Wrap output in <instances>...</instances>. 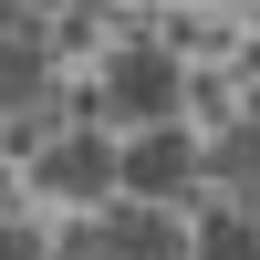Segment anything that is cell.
Instances as JSON below:
<instances>
[{
	"label": "cell",
	"mask_w": 260,
	"mask_h": 260,
	"mask_svg": "<svg viewBox=\"0 0 260 260\" xmlns=\"http://www.w3.org/2000/svg\"><path fill=\"white\" fill-rule=\"evenodd\" d=\"M187 83H177V62L167 52H115V73H104V104H115V115H136V125H167V104H177Z\"/></svg>",
	"instance_id": "cell-1"
},
{
	"label": "cell",
	"mask_w": 260,
	"mask_h": 260,
	"mask_svg": "<svg viewBox=\"0 0 260 260\" xmlns=\"http://www.w3.org/2000/svg\"><path fill=\"white\" fill-rule=\"evenodd\" d=\"M115 187H136L146 208H167V198H177V187H198V146H187L177 125H156V136H146L136 156L115 167Z\"/></svg>",
	"instance_id": "cell-2"
},
{
	"label": "cell",
	"mask_w": 260,
	"mask_h": 260,
	"mask_svg": "<svg viewBox=\"0 0 260 260\" xmlns=\"http://www.w3.org/2000/svg\"><path fill=\"white\" fill-rule=\"evenodd\" d=\"M31 187H52V198H104V187H115V156H104L94 136H62V146H42Z\"/></svg>",
	"instance_id": "cell-3"
},
{
	"label": "cell",
	"mask_w": 260,
	"mask_h": 260,
	"mask_svg": "<svg viewBox=\"0 0 260 260\" xmlns=\"http://www.w3.org/2000/svg\"><path fill=\"white\" fill-rule=\"evenodd\" d=\"M198 177H219L229 198H240V219L260 229V125H229V136L198 156Z\"/></svg>",
	"instance_id": "cell-4"
},
{
	"label": "cell",
	"mask_w": 260,
	"mask_h": 260,
	"mask_svg": "<svg viewBox=\"0 0 260 260\" xmlns=\"http://www.w3.org/2000/svg\"><path fill=\"white\" fill-rule=\"evenodd\" d=\"M104 260H187V240H177V219L167 208H115V229H104Z\"/></svg>",
	"instance_id": "cell-5"
},
{
	"label": "cell",
	"mask_w": 260,
	"mask_h": 260,
	"mask_svg": "<svg viewBox=\"0 0 260 260\" xmlns=\"http://www.w3.org/2000/svg\"><path fill=\"white\" fill-rule=\"evenodd\" d=\"M42 73H52V52H42L31 31L0 42V104H11V115H21V104H42Z\"/></svg>",
	"instance_id": "cell-6"
},
{
	"label": "cell",
	"mask_w": 260,
	"mask_h": 260,
	"mask_svg": "<svg viewBox=\"0 0 260 260\" xmlns=\"http://www.w3.org/2000/svg\"><path fill=\"white\" fill-rule=\"evenodd\" d=\"M198 260H260V229L229 208V219H208V229H198Z\"/></svg>",
	"instance_id": "cell-7"
},
{
	"label": "cell",
	"mask_w": 260,
	"mask_h": 260,
	"mask_svg": "<svg viewBox=\"0 0 260 260\" xmlns=\"http://www.w3.org/2000/svg\"><path fill=\"white\" fill-rule=\"evenodd\" d=\"M0 260H42V240H31L21 219H0Z\"/></svg>",
	"instance_id": "cell-8"
},
{
	"label": "cell",
	"mask_w": 260,
	"mask_h": 260,
	"mask_svg": "<svg viewBox=\"0 0 260 260\" xmlns=\"http://www.w3.org/2000/svg\"><path fill=\"white\" fill-rule=\"evenodd\" d=\"M62 260H104V240H73V250H62Z\"/></svg>",
	"instance_id": "cell-9"
},
{
	"label": "cell",
	"mask_w": 260,
	"mask_h": 260,
	"mask_svg": "<svg viewBox=\"0 0 260 260\" xmlns=\"http://www.w3.org/2000/svg\"><path fill=\"white\" fill-rule=\"evenodd\" d=\"M11 21H21V0H0V42H11Z\"/></svg>",
	"instance_id": "cell-10"
},
{
	"label": "cell",
	"mask_w": 260,
	"mask_h": 260,
	"mask_svg": "<svg viewBox=\"0 0 260 260\" xmlns=\"http://www.w3.org/2000/svg\"><path fill=\"white\" fill-rule=\"evenodd\" d=\"M83 11H94V0H83Z\"/></svg>",
	"instance_id": "cell-11"
}]
</instances>
